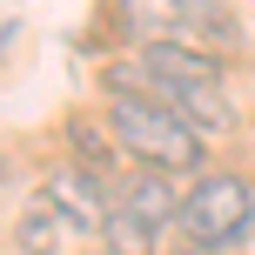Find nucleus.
I'll list each match as a JSON object with an SVG mask.
<instances>
[{
  "instance_id": "nucleus-1",
  "label": "nucleus",
  "mask_w": 255,
  "mask_h": 255,
  "mask_svg": "<svg viewBox=\"0 0 255 255\" xmlns=\"http://www.w3.org/2000/svg\"><path fill=\"white\" fill-rule=\"evenodd\" d=\"M108 128H115L121 154L141 161V168H161V175H202L208 168V141L195 134L181 115H168L161 101L115 94V101H108Z\"/></svg>"
},
{
  "instance_id": "nucleus-2",
  "label": "nucleus",
  "mask_w": 255,
  "mask_h": 255,
  "mask_svg": "<svg viewBox=\"0 0 255 255\" xmlns=\"http://www.w3.org/2000/svg\"><path fill=\"white\" fill-rule=\"evenodd\" d=\"M175 229L188 235L195 249H235L255 229V188L242 175H229V168H208V175H195Z\"/></svg>"
},
{
  "instance_id": "nucleus-3",
  "label": "nucleus",
  "mask_w": 255,
  "mask_h": 255,
  "mask_svg": "<svg viewBox=\"0 0 255 255\" xmlns=\"http://www.w3.org/2000/svg\"><path fill=\"white\" fill-rule=\"evenodd\" d=\"M40 202H47L67 229L101 235V222H108V208H115V195H108V181L88 175L81 161H61V168H47V175H40Z\"/></svg>"
},
{
  "instance_id": "nucleus-4",
  "label": "nucleus",
  "mask_w": 255,
  "mask_h": 255,
  "mask_svg": "<svg viewBox=\"0 0 255 255\" xmlns=\"http://www.w3.org/2000/svg\"><path fill=\"white\" fill-rule=\"evenodd\" d=\"M148 81H154V74H148ZM148 101H161L168 115H181L202 141H215V134L235 128V101L222 94V81H154Z\"/></svg>"
},
{
  "instance_id": "nucleus-5",
  "label": "nucleus",
  "mask_w": 255,
  "mask_h": 255,
  "mask_svg": "<svg viewBox=\"0 0 255 255\" xmlns=\"http://www.w3.org/2000/svg\"><path fill=\"white\" fill-rule=\"evenodd\" d=\"M121 208H134L148 229H168V222H181V202L188 195L175 188V175H161V168H134V175L121 181V195H115Z\"/></svg>"
},
{
  "instance_id": "nucleus-6",
  "label": "nucleus",
  "mask_w": 255,
  "mask_h": 255,
  "mask_svg": "<svg viewBox=\"0 0 255 255\" xmlns=\"http://www.w3.org/2000/svg\"><path fill=\"white\" fill-rule=\"evenodd\" d=\"M61 134H67V154H74L81 168H88V175H101V181H115L121 175V141H115V128L108 121H94V115H67L61 121Z\"/></svg>"
},
{
  "instance_id": "nucleus-7",
  "label": "nucleus",
  "mask_w": 255,
  "mask_h": 255,
  "mask_svg": "<svg viewBox=\"0 0 255 255\" xmlns=\"http://www.w3.org/2000/svg\"><path fill=\"white\" fill-rule=\"evenodd\" d=\"M115 20L141 47H161V40L188 34V0H115Z\"/></svg>"
},
{
  "instance_id": "nucleus-8",
  "label": "nucleus",
  "mask_w": 255,
  "mask_h": 255,
  "mask_svg": "<svg viewBox=\"0 0 255 255\" xmlns=\"http://www.w3.org/2000/svg\"><path fill=\"white\" fill-rule=\"evenodd\" d=\"M141 67L154 81H222V61L208 47H188V40H161V47H141Z\"/></svg>"
},
{
  "instance_id": "nucleus-9",
  "label": "nucleus",
  "mask_w": 255,
  "mask_h": 255,
  "mask_svg": "<svg viewBox=\"0 0 255 255\" xmlns=\"http://www.w3.org/2000/svg\"><path fill=\"white\" fill-rule=\"evenodd\" d=\"M94 242H101V255H154V249H161V229H148L134 208H121V202H115Z\"/></svg>"
},
{
  "instance_id": "nucleus-10",
  "label": "nucleus",
  "mask_w": 255,
  "mask_h": 255,
  "mask_svg": "<svg viewBox=\"0 0 255 255\" xmlns=\"http://www.w3.org/2000/svg\"><path fill=\"white\" fill-rule=\"evenodd\" d=\"M61 235H67V222L54 215L47 202L20 208V222H13V249L20 255H61Z\"/></svg>"
},
{
  "instance_id": "nucleus-11",
  "label": "nucleus",
  "mask_w": 255,
  "mask_h": 255,
  "mask_svg": "<svg viewBox=\"0 0 255 255\" xmlns=\"http://www.w3.org/2000/svg\"><path fill=\"white\" fill-rule=\"evenodd\" d=\"M188 27H202V34L222 40V47H242V27H235V13L222 7V0H188Z\"/></svg>"
},
{
  "instance_id": "nucleus-12",
  "label": "nucleus",
  "mask_w": 255,
  "mask_h": 255,
  "mask_svg": "<svg viewBox=\"0 0 255 255\" xmlns=\"http://www.w3.org/2000/svg\"><path fill=\"white\" fill-rule=\"evenodd\" d=\"M175 255H229V249H195V242H181Z\"/></svg>"
}]
</instances>
